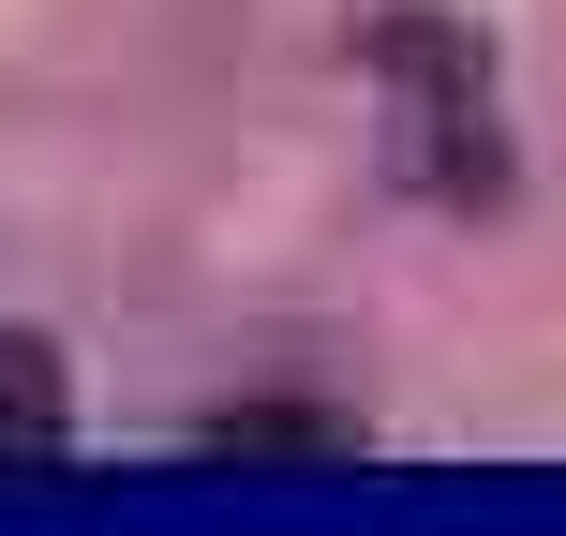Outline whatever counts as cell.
Wrapping results in <instances>:
<instances>
[{
  "mask_svg": "<svg viewBox=\"0 0 566 536\" xmlns=\"http://www.w3.org/2000/svg\"><path fill=\"white\" fill-rule=\"evenodd\" d=\"M358 60L388 75V149H402V179H418L432 209H507V195H522V165H507V90H492V30L402 0V15L358 30Z\"/></svg>",
  "mask_w": 566,
  "mask_h": 536,
  "instance_id": "6da1fadb",
  "label": "cell"
},
{
  "mask_svg": "<svg viewBox=\"0 0 566 536\" xmlns=\"http://www.w3.org/2000/svg\"><path fill=\"white\" fill-rule=\"evenodd\" d=\"M75 448V372L45 328H0V462H60Z\"/></svg>",
  "mask_w": 566,
  "mask_h": 536,
  "instance_id": "7a4b0ae2",
  "label": "cell"
},
{
  "mask_svg": "<svg viewBox=\"0 0 566 536\" xmlns=\"http://www.w3.org/2000/svg\"><path fill=\"white\" fill-rule=\"evenodd\" d=\"M209 448H343V418H224Z\"/></svg>",
  "mask_w": 566,
  "mask_h": 536,
  "instance_id": "3957f363",
  "label": "cell"
}]
</instances>
